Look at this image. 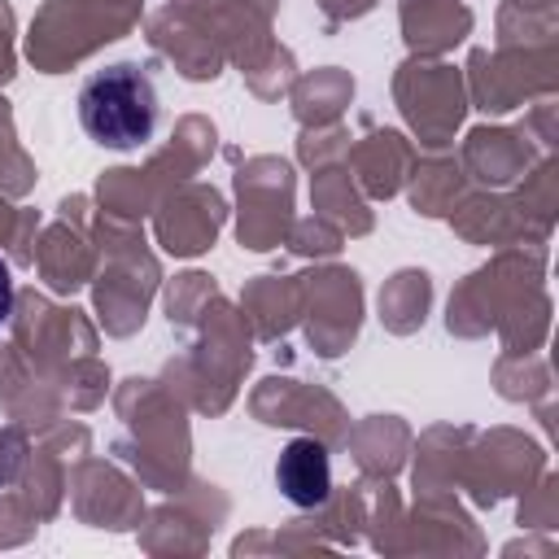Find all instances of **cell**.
Returning a JSON list of instances; mask_svg holds the SVG:
<instances>
[{"label":"cell","mask_w":559,"mask_h":559,"mask_svg":"<svg viewBox=\"0 0 559 559\" xmlns=\"http://www.w3.org/2000/svg\"><path fill=\"white\" fill-rule=\"evenodd\" d=\"M275 485L293 507H319L332 489V459L328 445L314 437H293L275 463Z\"/></svg>","instance_id":"cell-2"},{"label":"cell","mask_w":559,"mask_h":559,"mask_svg":"<svg viewBox=\"0 0 559 559\" xmlns=\"http://www.w3.org/2000/svg\"><path fill=\"white\" fill-rule=\"evenodd\" d=\"M79 122L105 148H144L162 122V100L148 70L135 61H114L87 74L79 87Z\"/></svg>","instance_id":"cell-1"},{"label":"cell","mask_w":559,"mask_h":559,"mask_svg":"<svg viewBox=\"0 0 559 559\" xmlns=\"http://www.w3.org/2000/svg\"><path fill=\"white\" fill-rule=\"evenodd\" d=\"M13 314V271H9V262L0 258V323Z\"/></svg>","instance_id":"cell-3"}]
</instances>
